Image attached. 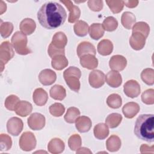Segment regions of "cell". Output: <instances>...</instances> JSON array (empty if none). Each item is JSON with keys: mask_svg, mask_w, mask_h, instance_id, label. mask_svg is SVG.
Segmentation results:
<instances>
[{"mask_svg": "<svg viewBox=\"0 0 154 154\" xmlns=\"http://www.w3.org/2000/svg\"><path fill=\"white\" fill-rule=\"evenodd\" d=\"M67 18V13L64 7L56 2L45 3L37 13V19L40 24L48 29H55L61 26Z\"/></svg>", "mask_w": 154, "mask_h": 154, "instance_id": "cell-1", "label": "cell"}, {"mask_svg": "<svg viewBox=\"0 0 154 154\" xmlns=\"http://www.w3.org/2000/svg\"><path fill=\"white\" fill-rule=\"evenodd\" d=\"M134 134L139 139L152 143L154 141L153 114H141L137 119Z\"/></svg>", "mask_w": 154, "mask_h": 154, "instance_id": "cell-2", "label": "cell"}, {"mask_svg": "<svg viewBox=\"0 0 154 154\" xmlns=\"http://www.w3.org/2000/svg\"><path fill=\"white\" fill-rule=\"evenodd\" d=\"M67 43L66 34L61 31L56 32L48 46V53L51 58L57 55H65L64 48Z\"/></svg>", "mask_w": 154, "mask_h": 154, "instance_id": "cell-3", "label": "cell"}, {"mask_svg": "<svg viewBox=\"0 0 154 154\" xmlns=\"http://www.w3.org/2000/svg\"><path fill=\"white\" fill-rule=\"evenodd\" d=\"M81 76V70L74 66L69 67L63 72V77L67 85L72 90L75 92H78L80 89L79 79Z\"/></svg>", "mask_w": 154, "mask_h": 154, "instance_id": "cell-4", "label": "cell"}, {"mask_svg": "<svg viewBox=\"0 0 154 154\" xmlns=\"http://www.w3.org/2000/svg\"><path fill=\"white\" fill-rule=\"evenodd\" d=\"M27 43L26 35L20 31H16L11 37V43L16 53L19 55H25L32 52L27 47Z\"/></svg>", "mask_w": 154, "mask_h": 154, "instance_id": "cell-5", "label": "cell"}, {"mask_svg": "<svg viewBox=\"0 0 154 154\" xmlns=\"http://www.w3.org/2000/svg\"><path fill=\"white\" fill-rule=\"evenodd\" d=\"M14 52L12 45L8 41L3 42L0 46L1 72L4 69L5 65L14 57Z\"/></svg>", "mask_w": 154, "mask_h": 154, "instance_id": "cell-6", "label": "cell"}, {"mask_svg": "<svg viewBox=\"0 0 154 154\" xmlns=\"http://www.w3.org/2000/svg\"><path fill=\"white\" fill-rule=\"evenodd\" d=\"M19 143L22 150L28 152L33 150L35 147L37 141L34 134L31 132L27 131L21 135Z\"/></svg>", "mask_w": 154, "mask_h": 154, "instance_id": "cell-7", "label": "cell"}, {"mask_svg": "<svg viewBox=\"0 0 154 154\" xmlns=\"http://www.w3.org/2000/svg\"><path fill=\"white\" fill-rule=\"evenodd\" d=\"M28 126L34 131H39L45 127L46 120L43 115L38 112L32 113L28 119Z\"/></svg>", "mask_w": 154, "mask_h": 154, "instance_id": "cell-8", "label": "cell"}, {"mask_svg": "<svg viewBox=\"0 0 154 154\" xmlns=\"http://www.w3.org/2000/svg\"><path fill=\"white\" fill-rule=\"evenodd\" d=\"M23 123L22 120L17 117L10 118L7 123V130L8 134L13 136H18L23 130Z\"/></svg>", "mask_w": 154, "mask_h": 154, "instance_id": "cell-9", "label": "cell"}, {"mask_svg": "<svg viewBox=\"0 0 154 154\" xmlns=\"http://www.w3.org/2000/svg\"><path fill=\"white\" fill-rule=\"evenodd\" d=\"M105 81V74L99 70L91 71L88 76L90 85L95 88H99L103 86Z\"/></svg>", "mask_w": 154, "mask_h": 154, "instance_id": "cell-10", "label": "cell"}, {"mask_svg": "<svg viewBox=\"0 0 154 154\" xmlns=\"http://www.w3.org/2000/svg\"><path fill=\"white\" fill-rule=\"evenodd\" d=\"M123 91L128 97L131 98L137 97L141 92L140 85L137 81L131 79L124 84Z\"/></svg>", "mask_w": 154, "mask_h": 154, "instance_id": "cell-11", "label": "cell"}, {"mask_svg": "<svg viewBox=\"0 0 154 154\" xmlns=\"http://www.w3.org/2000/svg\"><path fill=\"white\" fill-rule=\"evenodd\" d=\"M60 2L64 4L65 6L68 8L69 11V16L68 18V21L69 23H74L76 22L81 15V11L79 8L74 5L71 1H60Z\"/></svg>", "mask_w": 154, "mask_h": 154, "instance_id": "cell-12", "label": "cell"}, {"mask_svg": "<svg viewBox=\"0 0 154 154\" xmlns=\"http://www.w3.org/2000/svg\"><path fill=\"white\" fill-rule=\"evenodd\" d=\"M57 79V75L54 71L49 69L42 70L38 75V80L43 85H50L54 83Z\"/></svg>", "mask_w": 154, "mask_h": 154, "instance_id": "cell-13", "label": "cell"}, {"mask_svg": "<svg viewBox=\"0 0 154 154\" xmlns=\"http://www.w3.org/2000/svg\"><path fill=\"white\" fill-rule=\"evenodd\" d=\"M127 65L126 58L120 55H113L109 60V66L114 71H122L125 69Z\"/></svg>", "mask_w": 154, "mask_h": 154, "instance_id": "cell-14", "label": "cell"}, {"mask_svg": "<svg viewBox=\"0 0 154 154\" xmlns=\"http://www.w3.org/2000/svg\"><path fill=\"white\" fill-rule=\"evenodd\" d=\"M146 43L145 37L141 33L138 32H132L130 38L129 44L132 48L136 51L142 49Z\"/></svg>", "mask_w": 154, "mask_h": 154, "instance_id": "cell-15", "label": "cell"}, {"mask_svg": "<svg viewBox=\"0 0 154 154\" xmlns=\"http://www.w3.org/2000/svg\"><path fill=\"white\" fill-rule=\"evenodd\" d=\"M78 56L81 58L85 55H92L95 56L96 54L94 46L88 42H82L80 43L76 49Z\"/></svg>", "mask_w": 154, "mask_h": 154, "instance_id": "cell-16", "label": "cell"}, {"mask_svg": "<svg viewBox=\"0 0 154 154\" xmlns=\"http://www.w3.org/2000/svg\"><path fill=\"white\" fill-rule=\"evenodd\" d=\"M91 120L87 116H79L75 121L76 128L81 133L88 132L91 128Z\"/></svg>", "mask_w": 154, "mask_h": 154, "instance_id": "cell-17", "label": "cell"}, {"mask_svg": "<svg viewBox=\"0 0 154 154\" xmlns=\"http://www.w3.org/2000/svg\"><path fill=\"white\" fill-rule=\"evenodd\" d=\"M105 81L110 87L117 88L119 87L122 82V76L117 71H109L106 75Z\"/></svg>", "mask_w": 154, "mask_h": 154, "instance_id": "cell-18", "label": "cell"}, {"mask_svg": "<svg viewBox=\"0 0 154 154\" xmlns=\"http://www.w3.org/2000/svg\"><path fill=\"white\" fill-rule=\"evenodd\" d=\"M64 141L58 138H52L48 144V151L53 154L60 153L64 151Z\"/></svg>", "mask_w": 154, "mask_h": 154, "instance_id": "cell-19", "label": "cell"}, {"mask_svg": "<svg viewBox=\"0 0 154 154\" xmlns=\"http://www.w3.org/2000/svg\"><path fill=\"white\" fill-rule=\"evenodd\" d=\"M139 105L134 102H130L126 103L122 108V112L128 119H132L135 117L140 111Z\"/></svg>", "mask_w": 154, "mask_h": 154, "instance_id": "cell-20", "label": "cell"}, {"mask_svg": "<svg viewBox=\"0 0 154 154\" xmlns=\"http://www.w3.org/2000/svg\"><path fill=\"white\" fill-rule=\"evenodd\" d=\"M32 110V106L29 102L25 100H20L17 104L14 111L16 114L21 117L28 116Z\"/></svg>", "mask_w": 154, "mask_h": 154, "instance_id": "cell-21", "label": "cell"}, {"mask_svg": "<svg viewBox=\"0 0 154 154\" xmlns=\"http://www.w3.org/2000/svg\"><path fill=\"white\" fill-rule=\"evenodd\" d=\"M19 28L21 32L24 34L31 35L34 32L36 28V24L33 19L25 18L20 22Z\"/></svg>", "mask_w": 154, "mask_h": 154, "instance_id": "cell-22", "label": "cell"}, {"mask_svg": "<svg viewBox=\"0 0 154 154\" xmlns=\"http://www.w3.org/2000/svg\"><path fill=\"white\" fill-rule=\"evenodd\" d=\"M32 99L34 102L38 106L45 105L48 99V95L47 92L42 88H36L32 95Z\"/></svg>", "mask_w": 154, "mask_h": 154, "instance_id": "cell-23", "label": "cell"}, {"mask_svg": "<svg viewBox=\"0 0 154 154\" xmlns=\"http://www.w3.org/2000/svg\"><path fill=\"white\" fill-rule=\"evenodd\" d=\"M80 64L84 68L92 70L97 67L98 60L94 55H85L80 58Z\"/></svg>", "mask_w": 154, "mask_h": 154, "instance_id": "cell-24", "label": "cell"}, {"mask_svg": "<svg viewBox=\"0 0 154 154\" xmlns=\"http://www.w3.org/2000/svg\"><path fill=\"white\" fill-rule=\"evenodd\" d=\"M112 51L113 44L109 40L103 39L97 45V52L102 55H108L111 54Z\"/></svg>", "mask_w": 154, "mask_h": 154, "instance_id": "cell-25", "label": "cell"}, {"mask_svg": "<svg viewBox=\"0 0 154 154\" xmlns=\"http://www.w3.org/2000/svg\"><path fill=\"white\" fill-rule=\"evenodd\" d=\"M88 32L91 38L94 40H99L103 37L105 30L101 23H94L89 27Z\"/></svg>", "mask_w": 154, "mask_h": 154, "instance_id": "cell-26", "label": "cell"}, {"mask_svg": "<svg viewBox=\"0 0 154 154\" xmlns=\"http://www.w3.org/2000/svg\"><path fill=\"white\" fill-rule=\"evenodd\" d=\"M49 94L52 99L58 100H62L66 96V89L63 86L58 84L55 85L51 88Z\"/></svg>", "mask_w": 154, "mask_h": 154, "instance_id": "cell-27", "label": "cell"}, {"mask_svg": "<svg viewBox=\"0 0 154 154\" xmlns=\"http://www.w3.org/2000/svg\"><path fill=\"white\" fill-rule=\"evenodd\" d=\"M136 22L135 15L130 11L124 12L121 17V22L122 25L126 29H132Z\"/></svg>", "mask_w": 154, "mask_h": 154, "instance_id": "cell-28", "label": "cell"}, {"mask_svg": "<svg viewBox=\"0 0 154 154\" xmlns=\"http://www.w3.org/2000/svg\"><path fill=\"white\" fill-rule=\"evenodd\" d=\"M122 142L120 138L116 135H112L108 138L106 142V149L109 152H117L121 147Z\"/></svg>", "mask_w": 154, "mask_h": 154, "instance_id": "cell-29", "label": "cell"}, {"mask_svg": "<svg viewBox=\"0 0 154 154\" xmlns=\"http://www.w3.org/2000/svg\"><path fill=\"white\" fill-rule=\"evenodd\" d=\"M94 137L99 140H103L109 135L108 126L105 123H99L96 125L93 129Z\"/></svg>", "mask_w": 154, "mask_h": 154, "instance_id": "cell-30", "label": "cell"}, {"mask_svg": "<svg viewBox=\"0 0 154 154\" xmlns=\"http://www.w3.org/2000/svg\"><path fill=\"white\" fill-rule=\"evenodd\" d=\"M68 60L65 55H57L52 58L51 65L52 67L57 70H61L68 65Z\"/></svg>", "mask_w": 154, "mask_h": 154, "instance_id": "cell-31", "label": "cell"}, {"mask_svg": "<svg viewBox=\"0 0 154 154\" xmlns=\"http://www.w3.org/2000/svg\"><path fill=\"white\" fill-rule=\"evenodd\" d=\"M75 34L79 37L85 36L88 32V25L83 20H78L73 26Z\"/></svg>", "mask_w": 154, "mask_h": 154, "instance_id": "cell-32", "label": "cell"}, {"mask_svg": "<svg viewBox=\"0 0 154 154\" xmlns=\"http://www.w3.org/2000/svg\"><path fill=\"white\" fill-rule=\"evenodd\" d=\"M122 120V116L119 113H112L107 116L105 119V124L109 128L117 127Z\"/></svg>", "mask_w": 154, "mask_h": 154, "instance_id": "cell-33", "label": "cell"}, {"mask_svg": "<svg viewBox=\"0 0 154 154\" xmlns=\"http://www.w3.org/2000/svg\"><path fill=\"white\" fill-rule=\"evenodd\" d=\"M106 103L108 106L113 109H117L121 106L122 104V99L121 96L116 93H113L107 97Z\"/></svg>", "mask_w": 154, "mask_h": 154, "instance_id": "cell-34", "label": "cell"}, {"mask_svg": "<svg viewBox=\"0 0 154 154\" xmlns=\"http://www.w3.org/2000/svg\"><path fill=\"white\" fill-rule=\"evenodd\" d=\"M80 115V111L76 107H70L64 117L65 121L68 123H73Z\"/></svg>", "mask_w": 154, "mask_h": 154, "instance_id": "cell-35", "label": "cell"}, {"mask_svg": "<svg viewBox=\"0 0 154 154\" xmlns=\"http://www.w3.org/2000/svg\"><path fill=\"white\" fill-rule=\"evenodd\" d=\"M138 32L142 34L146 38L150 32V27L149 25L144 22H139L133 26L132 32Z\"/></svg>", "mask_w": 154, "mask_h": 154, "instance_id": "cell-36", "label": "cell"}, {"mask_svg": "<svg viewBox=\"0 0 154 154\" xmlns=\"http://www.w3.org/2000/svg\"><path fill=\"white\" fill-rule=\"evenodd\" d=\"M141 78L147 85H152L154 84V70L151 68L144 69L141 72Z\"/></svg>", "mask_w": 154, "mask_h": 154, "instance_id": "cell-37", "label": "cell"}, {"mask_svg": "<svg viewBox=\"0 0 154 154\" xmlns=\"http://www.w3.org/2000/svg\"><path fill=\"white\" fill-rule=\"evenodd\" d=\"M102 25L104 30L111 32L117 29L118 22L114 17L108 16L104 19Z\"/></svg>", "mask_w": 154, "mask_h": 154, "instance_id": "cell-38", "label": "cell"}, {"mask_svg": "<svg viewBox=\"0 0 154 154\" xmlns=\"http://www.w3.org/2000/svg\"><path fill=\"white\" fill-rule=\"evenodd\" d=\"M82 140L80 135L78 134L72 135L68 140L69 147L73 151H76L80 148Z\"/></svg>", "mask_w": 154, "mask_h": 154, "instance_id": "cell-39", "label": "cell"}, {"mask_svg": "<svg viewBox=\"0 0 154 154\" xmlns=\"http://www.w3.org/2000/svg\"><path fill=\"white\" fill-rule=\"evenodd\" d=\"M12 146V140L10 136L5 134H1L0 135V150L7 151Z\"/></svg>", "mask_w": 154, "mask_h": 154, "instance_id": "cell-40", "label": "cell"}, {"mask_svg": "<svg viewBox=\"0 0 154 154\" xmlns=\"http://www.w3.org/2000/svg\"><path fill=\"white\" fill-rule=\"evenodd\" d=\"M13 31V25L12 23L9 22H2L0 26V33L3 38H7L10 35Z\"/></svg>", "mask_w": 154, "mask_h": 154, "instance_id": "cell-41", "label": "cell"}, {"mask_svg": "<svg viewBox=\"0 0 154 154\" xmlns=\"http://www.w3.org/2000/svg\"><path fill=\"white\" fill-rule=\"evenodd\" d=\"M19 101L20 99L17 96L11 94L5 99L4 105L7 109L10 111H14L15 108Z\"/></svg>", "mask_w": 154, "mask_h": 154, "instance_id": "cell-42", "label": "cell"}, {"mask_svg": "<svg viewBox=\"0 0 154 154\" xmlns=\"http://www.w3.org/2000/svg\"><path fill=\"white\" fill-rule=\"evenodd\" d=\"M106 3L113 13H119L123 8L124 1H106Z\"/></svg>", "mask_w": 154, "mask_h": 154, "instance_id": "cell-43", "label": "cell"}, {"mask_svg": "<svg viewBox=\"0 0 154 154\" xmlns=\"http://www.w3.org/2000/svg\"><path fill=\"white\" fill-rule=\"evenodd\" d=\"M49 109L50 113L53 116L60 117L64 114L65 111V107L60 103H55L49 106Z\"/></svg>", "mask_w": 154, "mask_h": 154, "instance_id": "cell-44", "label": "cell"}, {"mask_svg": "<svg viewBox=\"0 0 154 154\" xmlns=\"http://www.w3.org/2000/svg\"><path fill=\"white\" fill-rule=\"evenodd\" d=\"M141 100L145 104L153 105L154 103V90L150 88L144 91L141 95Z\"/></svg>", "mask_w": 154, "mask_h": 154, "instance_id": "cell-45", "label": "cell"}, {"mask_svg": "<svg viewBox=\"0 0 154 154\" xmlns=\"http://www.w3.org/2000/svg\"><path fill=\"white\" fill-rule=\"evenodd\" d=\"M88 7L94 11H99L103 8L102 1H94L90 0L87 2Z\"/></svg>", "mask_w": 154, "mask_h": 154, "instance_id": "cell-46", "label": "cell"}, {"mask_svg": "<svg viewBox=\"0 0 154 154\" xmlns=\"http://www.w3.org/2000/svg\"><path fill=\"white\" fill-rule=\"evenodd\" d=\"M154 146H149L146 144H142L140 147V151L141 153H152L154 152Z\"/></svg>", "mask_w": 154, "mask_h": 154, "instance_id": "cell-47", "label": "cell"}, {"mask_svg": "<svg viewBox=\"0 0 154 154\" xmlns=\"http://www.w3.org/2000/svg\"><path fill=\"white\" fill-rule=\"evenodd\" d=\"M138 4V1H124V4L128 8H134L137 6Z\"/></svg>", "mask_w": 154, "mask_h": 154, "instance_id": "cell-48", "label": "cell"}, {"mask_svg": "<svg viewBox=\"0 0 154 154\" xmlns=\"http://www.w3.org/2000/svg\"><path fill=\"white\" fill-rule=\"evenodd\" d=\"M76 153H92V152L88 148L81 147L76 150Z\"/></svg>", "mask_w": 154, "mask_h": 154, "instance_id": "cell-49", "label": "cell"}, {"mask_svg": "<svg viewBox=\"0 0 154 154\" xmlns=\"http://www.w3.org/2000/svg\"><path fill=\"white\" fill-rule=\"evenodd\" d=\"M0 14H2L4 12L6 11L7 9V5L5 3H4L2 1H0Z\"/></svg>", "mask_w": 154, "mask_h": 154, "instance_id": "cell-50", "label": "cell"}]
</instances>
